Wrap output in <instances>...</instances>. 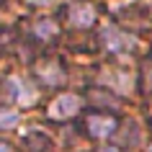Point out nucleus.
<instances>
[{
  "mask_svg": "<svg viewBox=\"0 0 152 152\" xmlns=\"http://www.w3.org/2000/svg\"><path fill=\"white\" fill-rule=\"evenodd\" d=\"M101 39H103L106 49L113 52V54H124V52H129V49H134V39H132L129 34L113 28V26H106L103 34H101Z\"/></svg>",
  "mask_w": 152,
  "mask_h": 152,
  "instance_id": "nucleus-1",
  "label": "nucleus"
},
{
  "mask_svg": "<svg viewBox=\"0 0 152 152\" xmlns=\"http://www.w3.org/2000/svg\"><path fill=\"white\" fill-rule=\"evenodd\" d=\"M5 96L10 98V101H16V103L21 106H31L34 101H36V93H34L31 85H26L21 77H16V75H10L8 80H5Z\"/></svg>",
  "mask_w": 152,
  "mask_h": 152,
  "instance_id": "nucleus-2",
  "label": "nucleus"
},
{
  "mask_svg": "<svg viewBox=\"0 0 152 152\" xmlns=\"http://www.w3.org/2000/svg\"><path fill=\"white\" fill-rule=\"evenodd\" d=\"M77 108H80V98L72 96V93H64L49 106V116L52 119H64V116H72Z\"/></svg>",
  "mask_w": 152,
  "mask_h": 152,
  "instance_id": "nucleus-3",
  "label": "nucleus"
},
{
  "mask_svg": "<svg viewBox=\"0 0 152 152\" xmlns=\"http://www.w3.org/2000/svg\"><path fill=\"white\" fill-rule=\"evenodd\" d=\"M88 129H90L93 137L103 139V137H108L113 129H116V121H113L111 116H90L88 119Z\"/></svg>",
  "mask_w": 152,
  "mask_h": 152,
  "instance_id": "nucleus-4",
  "label": "nucleus"
},
{
  "mask_svg": "<svg viewBox=\"0 0 152 152\" xmlns=\"http://www.w3.org/2000/svg\"><path fill=\"white\" fill-rule=\"evenodd\" d=\"M93 21H96V13H93L90 5H75V8L70 10V23H72V26L85 28V26H90Z\"/></svg>",
  "mask_w": 152,
  "mask_h": 152,
  "instance_id": "nucleus-5",
  "label": "nucleus"
},
{
  "mask_svg": "<svg viewBox=\"0 0 152 152\" xmlns=\"http://www.w3.org/2000/svg\"><path fill=\"white\" fill-rule=\"evenodd\" d=\"M39 72H41V77L49 83V85H59V83L64 80V75H62V70H59V64H54V62H47V64H41L39 67Z\"/></svg>",
  "mask_w": 152,
  "mask_h": 152,
  "instance_id": "nucleus-6",
  "label": "nucleus"
},
{
  "mask_svg": "<svg viewBox=\"0 0 152 152\" xmlns=\"http://www.w3.org/2000/svg\"><path fill=\"white\" fill-rule=\"evenodd\" d=\"M18 121H21L18 111H13V108H0V129H13V126H18Z\"/></svg>",
  "mask_w": 152,
  "mask_h": 152,
  "instance_id": "nucleus-7",
  "label": "nucleus"
},
{
  "mask_svg": "<svg viewBox=\"0 0 152 152\" xmlns=\"http://www.w3.org/2000/svg\"><path fill=\"white\" fill-rule=\"evenodd\" d=\"M36 34H39L41 39H49V36L57 34V23L54 21H39V23H36Z\"/></svg>",
  "mask_w": 152,
  "mask_h": 152,
  "instance_id": "nucleus-8",
  "label": "nucleus"
},
{
  "mask_svg": "<svg viewBox=\"0 0 152 152\" xmlns=\"http://www.w3.org/2000/svg\"><path fill=\"white\" fill-rule=\"evenodd\" d=\"M144 72H147V85L152 88V64H147V70H144Z\"/></svg>",
  "mask_w": 152,
  "mask_h": 152,
  "instance_id": "nucleus-9",
  "label": "nucleus"
},
{
  "mask_svg": "<svg viewBox=\"0 0 152 152\" xmlns=\"http://www.w3.org/2000/svg\"><path fill=\"white\" fill-rule=\"evenodd\" d=\"M28 3H36V5H49V3H54V0H28Z\"/></svg>",
  "mask_w": 152,
  "mask_h": 152,
  "instance_id": "nucleus-10",
  "label": "nucleus"
},
{
  "mask_svg": "<svg viewBox=\"0 0 152 152\" xmlns=\"http://www.w3.org/2000/svg\"><path fill=\"white\" fill-rule=\"evenodd\" d=\"M0 152H13V150H10L8 144H3V142H0Z\"/></svg>",
  "mask_w": 152,
  "mask_h": 152,
  "instance_id": "nucleus-11",
  "label": "nucleus"
},
{
  "mask_svg": "<svg viewBox=\"0 0 152 152\" xmlns=\"http://www.w3.org/2000/svg\"><path fill=\"white\" fill-rule=\"evenodd\" d=\"M101 152H119V150H116V147H103Z\"/></svg>",
  "mask_w": 152,
  "mask_h": 152,
  "instance_id": "nucleus-12",
  "label": "nucleus"
},
{
  "mask_svg": "<svg viewBox=\"0 0 152 152\" xmlns=\"http://www.w3.org/2000/svg\"><path fill=\"white\" fill-rule=\"evenodd\" d=\"M150 8H152V0H150Z\"/></svg>",
  "mask_w": 152,
  "mask_h": 152,
  "instance_id": "nucleus-13",
  "label": "nucleus"
}]
</instances>
